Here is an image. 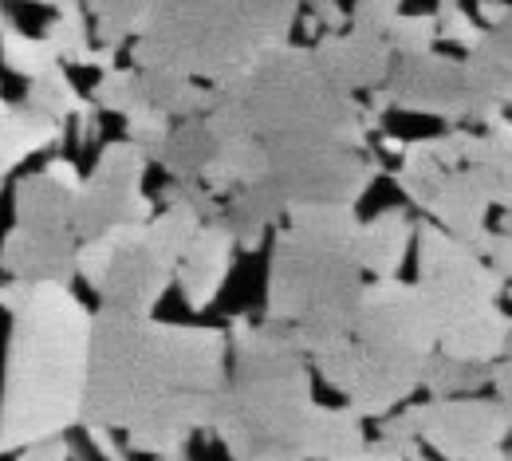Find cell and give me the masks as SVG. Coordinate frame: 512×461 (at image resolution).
Masks as SVG:
<instances>
[{
	"instance_id": "7a4b0ae2",
	"label": "cell",
	"mask_w": 512,
	"mask_h": 461,
	"mask_svg": "<svg viewBox=\"0 0 512 461\" xmlns=\"http://www.w3.org/2000/svg\"><path fill=\"white\" fill-rule=\"evenodd\" d=\"M225 387L229 331L99 308L79 426L127 430L130 454L186 461L193 434L213 430Z\"/></svg>"
},
{
	"instance_id": "4fadbf2b",
	"label": "cell",
	"mask_w": 512,
	"mask_h": 461,
	"mask_svg": "<svg viewBox=\"0 0 512 461\" xmlns=\"http://www.w3.org/2000/svg\"><path fill=\"white\" fill-rule=\"evenodd\" d=\"M386 91H390L394 111L442 119L449 123V131H457L473 119V91L465 79V60H453L442 52H430L418 60H398Z\"/></svg>"
},
{
	"instance_id": "ac0fdd59",
	"label": "cell",
	"mask_w": 512,
	"mask_h": 461,
	"mask_svg": "<svg viewBox=\"0 0 512 461\" xmlns=\"http://www.w3.org/2000/svg\"><path fill=\"white\" fill-rule=\"evenodd\" d=\"M418 237V225L406 217V209H383L371 221H363L355 261L375 280H398L402 264L410 257V245Z\"/></svg>"
},
{
	"instance_id": "b9f144b4",
	"label": "cell",
	"mask_w": 512,
	"mask_h": 461,
	"mask_svg": "<svg viewBox=\"0 0 512 461\" xmlns=\"http://www.w3.org/2000/svg\"><path fill=\"white\" fill-rule=\"evenodd\" d=\"M339 461H402L398 454H390V450H383L379 442H371L363 454H351V458H339Z\"/></svg>"
},
{
	"instance_id": "ab89813d",
	"label": "cell",
	"mask_w": 512,
	"mask_h": 461,
	"mask_svg": "<svg viewBox=\"0 0 512 461\" xmlns=\"http://www.w3.org/2000/svg\"><path fill=\"white\" fill-rule=\"evenodd\" d=\"M44 174H48V178H56L60 186H67L71 194H79V190H83V174H79V170H75V162H67V158H52V162L44 166Z\"/></svg>"
},
{
	"instance_id": "60d3db41",
	"label": "cell",
	"mask_w": 512,
	"mask_h": 461,
	"mask_svg": "<svg viewBox=\"0 0 512 461\" xmlns=\"http://www.w3.org/2000/svg\"><path fill=\"white\" fill-rule=\"evenodd\" d=\"M473 16H477V20H485L489 28H501L505 20H512V4H501V0H481Z\"/></svg>"
},
{
	"instance_id": "cb8c5ba5",
	"label": "cell",
	"mask_w": 512,
	"mask_h": 461,
	"mask_svg": "<svg viewBox=\"0 0 512 461\" xmlns=\"http://www.w3.org/2000/svg\"><path fill=\"white\" fill-rule=\"evenodd\" d=\"M138 83H142V99L150 111L166 115L170 123H190V119H205L213 115L217 107V91L186 79V75H174V71H138Z\"/></svg>"
},
{
	"instance_id": "bcb514c9",
	"label": "cell",
	"mask_w": 512,
	"mask_h": 461,
	"mask_svg": "<svg viewBox=\"0 0 512 461\" xmlns=\"http://www.w3.org/2000/svg\"><path fill=\"white\" fill-rule=\"evenodd\" d=\"M505 359L512 363V320H509V343H505Z\"/></svg>"
},
{
	"instance_id": "ffe728a7",
	"label": "cell",
	"mask_w": 512,
	"mask_h": 461,
	"mask_svg": "<svg viewBox=\"0 0 512 461\" xmlns=\"http://www.w3.org/2000/svg\"><path fill=\"white\" fill-rule=\"evenodd\" d=\"M24 107H32L36 115L56 119V123L75 119V123H79V127H75L79 142L99 138V107H95L87 95H79V87L71 83V75H67L64 64H56L52 71H44L40 79L28 83V91H24Z\"/></svg>"
},
{
	"instance_id": "d6986e66",
	"label": "cell",
	"mask_w": 512,
	"mask_h": 461,
	"mask_svg": "<svg viewBox=\"0 0 512 461\" xmlns=\"http://www.w3.org/2000/svg\"><path fill=\"white\" fill-rule=\"evenodd\" d=\"M67 142V123L44 119L24 103H8L0 99V174L8 178L16 166H24L28 158L64 146Z\"/></svg>"
},
{
	"instance_id": "f1b7e54d",
	"label": "cell",
	"mask_w": 512,
	"mask_h": 461,
	"mask_svg": "<svg viewBox=\"0 0 512 461\" xmlns=\"http://www.w3.org/2000/svg\"><path fill=\"white\" fill-rule=\"evenodd\" d=\"M481 387H493V367H473V363H457L449 355H434L426 367V383L422 391L430 398H461L477 395Z\"/></svg>"
},
{
	"instance_id": "603a6c76",
	"label": "cell",
	"mask_w": 512,
	"mask_h": 461,
	"mask_svg": "<svg viewBox=\"0 0 512 461\" xmlns=\"http://www.w3.org/2000/svg\"><path fill=\"white\" fill-rule=\"evenodd\" d=\"M465 166H473L485 178L493 205H501L505 217H512V119L509 115L501 123L485 127V131L465 134Z\"/></svg>"
},
{
	"instance_id": "44dd1931",
	"label": "cell",
	"mask_w": 512,
	"mask_h": 461,
	"mask_svg": "<svg viewBox=\"0 0 512 461\" xmlns=\"http://www.w3.org/2000/svg\"><path fill=\"white\" fill-rule=\"evenodd\" d=\"M280 221H288V201L280 198L268 182L237 190L233 198H225L221 205V225L233 233L241 253H256L268 237V229H276Z\"/></svg>"
},
{
	"instance_id": "4316f807",
	"label": "cell",
	"mask_w": 512,
	"mask_h": 461,
	"mask_svg": "<svg viewBox=\"0 0 512 461\" xmlns=\"http://www.w3.org/2000/svg\"><path fill=\"white\" fill-rule=\"evenodd\" d=\"M217 158V138L209 131V119H190V123H178L166 150L158 154V166L174 178V182H197L209 174Z\"/></svg>"
},
{
	"instance_id": "f35d334b",
	"label": "cell",
	"mask_w": 512,
	"mask_h": 461,
	"mask_svg": "<svg viewBox=\"0 0 512 461\" xmlns=\"http://www.w3.org/2000/svg\"><path fill=\"white\" fill-rule=\"evenodd\" d=\"M87 438H91V450L103 461H130V450L111 430H87Z\"/></svg>"
},
{
	"instance_id": "83f0119b",
	"label": "cell",
	"mask_w": 512,
	"mask_h": 461,
	"mask_svg": "<svg viewBox=\"0 0 512 461\" xmlns=\"http://www.w3.org/2000/svg\"><path fill=\"white\" fill-rule=\"evenodd\" d=\"M87 16H95V40L99 48H111L119 52L123 44L142 40L146 24H150V0H91L83 4Z\"/></svg>"
},
{
	"instance_id": "8fae6325",
	"label": "cell",
	"mask_w": 512,
	"mask_h": 461,
	"mask_svg": "<svg viewBox=\"0 0 512 461\" xmlns=\"http://www.w3.org/2000/svg\"><path fill=\"white\" fill-rule=\"evenodd\" d=\"M351 339L383 351V355H414L430 359L438 351V324L422 300V292L406 280H371L363 288Z\"/></svg>"
},
{
	"instance_id": "9a60e30c",
	"label": "cell",
	"mask_w": 512,
	"mask_h": 461,
	"mask_svg": "<svg viewBox=\"0 0 512 461\" xmlns=\"http://www.w3.org/2000/svg\"><path fill=\"white\" fill-rule=\"evenodd\" d=\"M312 56L320 71L347 95L355 91H379L390 83V71H394V48L386 44V36L379 32H367V28H347V32H335L312 44Z\"/></svg>"
},
{
	"instance_id": "d4e9b609",
	"label": "cell",
	"mask_w": 512,
	"mask_h": 461,
	"mask_svg": "<svg viewBox=\"0 0 512 461\" xmlns=\"http://www.w3.org/2000/svg\"><path fill=\"white\" fill-rule=\"evenodd\" d=\"M12 217H16L12 225H28V229H71L75 194L67 186H60L56 178H48L44 170L28 174V178H16Z\"/></svg>"
},
{
	"instance_id": "484cf974",
	"label": "cell",
	"mask_w": 512,
	"mask_h": 461,
	"mask_svg": "<svg viewBox=\"0 0 512 461\" xmlns=\"http://www.w3.org/2000/svg\"><path fill=\"white\" fill-rule=\"evenodd\" d=\"M367 446L371 442H367L363 418L351 406H316V418H312V430H308V446H304L308 461L351 458V454H363Z\"/></svg>"
},
{
	"instance_id": "d6a6232c",
	"label": "cell",
	"mask_w": 512,
	"mask_h": 461,
	"mask_svg": "<svg viewBox=\"0 0 512 461\" xmlns=\"http://www.w3.org/2000/svg\"><path fill=\"white\" fill-rule=\"evenodd\" d=\"M434 16H438V32H442V40L453 44V48H461L465 56H469V52L485 40V32H489V28H481V20H477L469 8H461V4H453V0H449V4H438Z\"/></svg>"
},
{
	"instance_id": "5b68a950",
	"label": "cell",
	"mask_w": 512,
	"mask_h": 461,
	"mask_svg": "<svg viewBox=\"0 0 512 461\" xmlns=\"http://www.w3.org/2000/svg\"><path fill=\"white\" fill-rule=\"evenodd\" d=\"M229 351V387L213 422L229 461H308L304 446L320 402L312 391V359L296 331L233 316Z\"/></svg>"
},
{
	"instance_id": "836d02e7",
	"label": "cell",
	"mask_w": 512,
	"mask_h": 461,
	"mask_svg": "<svg viewBox=\"0 0 512 461\" xmlns=\"http://www.w3.org/2000/svg\"><path fill=\"white\" fill-rule=\"evenodd\" d=\"M398 16H402V4H394V0H359V4H351V28H367V32H379V36H386L394 28Z\"/></svg>"
},
{
	"instance_id": "ba28073f",
	"label": "cell",
	"mask_w": 512,
	"mask_h": 461,
	"mask_svg": "<svg viewBox=\"0 0 512 461\" xmlns=\"http://www.w3.org/2000/svg\"><path fill=\"white\" fill-rule=\"evenodd\" d=\"M79 276L103 308L130 316H154L174 284V272L146 245V225H127L79 245Z\"/></svg>"
},
{
	"instance_id": "ee69618b",
	"label": "cell",
	"mask_w": 512,
	"mask_h": 461,
	"mask_svg": "<svg viewBox=\"0 0 512 461\" xmlns=\"http://www.w3.org/2000/svg\"><path fill=\"white\" fill-rule=\"evenodd\" d=\"M477 461H512V454L509 450H493V454H481Z\"/></svg>"
},
{
	"instance_id": "e0dca14e",
	"label": "cell",
	"mask_w": 512,
	"mask_h": 461,
	"mask_svg": "<svg viewBox=\"0 0 512 461\" xmlns=\"http://www.w3.org/2000/svg\"><path fill=\"white\" fill-rule=\"evenodd\" d=\"M233 257H237V241L233 233L221 225V221H209L197 241L190 245L186 261L178 268V292L186 300L190 312H205L217 304L225 280H229V268H233Z\"/></svg>"
},
{
	"instance_id": "1f68e13d",
	"label": "cell",
	"mask_w": 512,
	"mask_h": 461,
	"mask_svg": "<svg viewBox=\"0 0 512 461\" xmlns=\"http://www.w3.org/2000/svg\"><path fill=\"white\" fill-rule=\"evenodd\" d=\"M438 40H442V32H438V16H434V12H414V16L402 12V16L394 20V28L386 32V44H390L402 60L430 56Z\"/></svg>"
},
{
	"instance_id": "4dcf8cb0",
	"label": "cell",
	"mask_w": 512,
	"mask_h": 461,
	"mask_svg": "<svg viewBox=\"0 0 512 461\" xmlns=\"http://www.w3.org/2000/svg\"><path fill=\"white\" fill-rule=\"evenodd\" d=\"M0 64L8 67V71H16V75H24V79L32 83V79H40L44 71H52L60 60H56L52 48L44 44V36H28V32H20V28H8V32L0 36Z\"/></svg>"
},
{
	"instance_id": "9c48e42d",
	"label": "cell",
	"mask_w": 512,
	"mask_h": 461,
	"mask_svg": "<svg viewBox=\"0 0 512 461\" xmlns=\"http://www.w3.org/2000/svg\"><path fill=\"white\" fill-rule=\"evenodd\" d=\"M414 249H418V280H414V288L422 292L438 331L453 324L457 316L473 312V308L497 304L501 292L509 288L485 264L481 253H473L465 241H457L453 233L438 229L434 221H418Z\"/></svg>"
},
{
	"instance_id": "d590c367",
	"label": "cell",
	"mask_w": 512,
	"mask_h": 461,
	"mask_svg": "<svg viewBox=\"0 0 512 461\" xmlns=\"http://www.w3.org/2000/svg\"><path fill=\"white\" fill-rule=\"evenodd\" d=\"M320 28H327V36H335V32H347L351 28V8H343V4H327V0H320V4H312V12H308Z\"/></svg>"
},
{
	"instance_id": "52a82bcc",
	"label": "cell",
	"mask_w": 512,
	"mask_h": 461,
	"mask_svg": "<svg viewBox=\"0 0 512 461\" xmlns=\"http://www.w3.org/2000/svg\"><path fill=\"white\" fill-rule=\"evenodd\" d=\"M438 355V351H434ZM430 355V359H434ZM430 359H414V355H383L371 351L363 343H355L351 335L323 347L312 355V367L320 371V379L347 398V406L367 422V418H390L414 391H422L426 383V367Z\"/></svg>"
},
{
	"instance_id": "3957f363",
	"label": "cell",
	"mask_w": 512,
	"mask_h": 461,
	"mask_svg": "<svg viewBox=\"0 0 512 461\" xmlns=\"http://www.w3.org/2000/svg\"><path fill=\"white\" fill-rule=\"evenodd\" d=\"M8 347L0 379V458L64 438L83 422L95 312L67 284H0Z\"/></svg>"
},
{
	"instance_id": "74e56055",
	"label": "cell",
	"mask_w": 512,
	"mask_h": 461,
	"mask_svg": "<svg viewBox=\"0 0 512 461\" xmlns=\"http://www.w3.org/2000/svg\"><path fill=\"white\" fill-rule=\"evenodd\" d=\"M493 402L505 410V418H509V426H512V363L509 359H501V363L493 367Z\"/></svg>"
},
{
	"instance_id": "e575fe53",
	"label": "cell",
	"mask_w": 512,
	"mask_h": 461,
	"mask_svg": "<svg viewBox=\"0 0 512 461\" xmlns=\"http://www.w3.org/2000/svg\"><path fill=\"white\" fill-rule=\"evenodd\" d=\"M485 264L505 280L512 284V233H501V229H493V237H489V245H485Z\"/></svg>"
},
{
	"instance_id": "f546056e",
	"label": "cell",
	"mask_w": 512,
	"mask_h": 461,
	"mask_svg": "<svg viewBox=\"0 0 512 461\" xmlns=\"http://www.w3.org/2000/svg\"><path fill=\"white\" fill-rule=\"evenodd\" d=\"M91 103H95L99 111L123 115V123L150 111V107H146V99H142L138 67H115V71L99 75V79H95V87H91Z\"/></svg>"
},
{
	"instance_id": "30bf717a",
	"label": "cell",
	"mask_w": 512,
	"mask_h": 461,
	"mask_svg": "<svg viewBox=\"0 0 512 461\" xmlns=\"http://www.w3.org/2000/svg\"><path fill=\"white\" fill-rule=\"evenodd\" d=\"M146 166L150 158L127 142H107L91 166V174L83 178V190L75 194V237L79 245L103 237V233H115V229H127V225H150L158 213H154V198H146L142 182H146Z\"/></svg>"
},
{
	"instance_id": "f6af8a7d",
	"label": "cell",
	"mask_w": 512,
	"mask_h": 461,
	"mask_svg": "<svg viewBox=\"0 0 512 461\" xmlns=\"http://www.w3.org/2000/svg\"><path fill=\"white\" fill-rule=\"evenodd\" d=\"M8 28H16V24H12V20H8V8H4V4H0V36H4V32H8Z\"/></svg>"
},
{
	"instance_id": "7402d4cb",
	"label": "cell",
	"mask_w": 512,
	"mask_h": 461,
	"mask_svg": "<svg viewBox=\"0 0 512 461\" xmlns=\"http://www.w3.org/2000/svg\"><path fill=\"white\" fill-rule=\"evenodd\" d=\"M48 8H52L56 20H48L44 44L52 48V56H56L60 64L91 67V71H99V75L115 71V52L91 44V32H87V20H83V16H87L83 4H75V0H52Z\"/></svg>"
},
{
	"instance_id": "7bdbcfd3",
	"label": "cell",
	"mask_w": 512,
	"mask_h": 461,
	"mask_svg": "<svg viewBox=\"0 0 512 461\" xmlns=\"http://www.w3.org/2000/svg\"><path fill=\"white\" fill-rule=\"evenodd\" d=\"M379 142H383V154H394V158H402V154H406V146H410V142H402L398 134H386V131H383Z\"/></svg>"
},
{
	"instance_id": "2e32d148",
	"label": "cell",
	"mask_w": 512,
	"mask_h": 461,
	"mask_svg": "<svg viewBox=\"0 0 512 461\" xmlns=\"http://www.w3.org/2000/svg\"><path fill=\"white\" fill-rule=\"evenodd\" d=\"M465 79L473 91V119L481 131L505 119L512 107V20L489 28L485 40L465 56Z\"/></svg>"
},
{
	"instance_id": "8d00e7d4",
	"label": "cell",
	"mask_w": 512,
	"mask_h": 461,
	"mask_svg": "<svg viewBox=\"0 0 512 461\" xmlns=\"http://www.w3.org/2000/svg\"><path fill=\"white\" fill-rule=\"evenodd\" d=\"M16 461H71V442L67 438H48V442H36L28 450H20Z\"/></svg>"
},
{
	"instance_id": "8992f818",
	"label": "cell",
	"mask_w": 512,
	"mask_h": 461,
	"mask_svg": "<svg viewBox=\"0 0 512 461\" xmlns=\"http://www.w3.org/2000/svg\"><path fill=\"white\" fill-rule=\"evenodd\" d=\"M292 0H150V24L130 44L138 71H174L221 87L292 44Z\"/></svg>"
},
{
	"instance_id": "5bb4252c",
	"label": "cell",
	"mask_w": 512,
	"mask_h": 461,
	"mask_svg": "<svg viewBox=\"0 0 512 461\" xmlns=\"http://www.w3.org/2000/svg\"><path fill=\"white\" fill-rule=\"evenodd\" d=\"M0 272L24 284H67L79 276L75 229H28L12 225L0 237Z\"/></svg>"
},
{
	"instance_id": "7c38bea8",
	"label": "cell",
	"mask_w": 512,
	"mask_h": 461,
	"mask_svg": "<svg viewBox=\"0 0 512 461\" xmlns=\"http://www.w3.org/2000/svg\"><path fill=\"white\" fill-rule=\"evenodd\" d=\"M422 446L446 461H477L481 454L505 450L512 434L505 410L493 398H426L406 406Z\"/></svg>"
},
{
	"instance_id": "7dc6e473",
	"label": "cell",
	"mask_w": 512,
	"mask_h": 461,
	"mask_svg": "<svg viewBox=\"0 0 512 461\" xmlns=\"http://www.w3.org/2000/svg\"><path fill=\"white\" fill-rule=\"evenodd\" d=\"M4 186H8V178H4V174H0V198H4Z\"/></svg>"
},
{
	"instance_id": "277c9868",
	"label": "cell",
	"mask_w": 512,
	"mask_h": 461,
	"mask_svg": "<svg viewBox=\"0 0 512 461\" xmlns=\"http://www.w3.org/2000/svg\"><path fill=\"white\" fill-rule=\"evenodd\" d=\"M359 233L355 205H292L272 237L264 320L296 331L308 359L355 328L367 288L355 261Z\"/></svg>"
},
{
	"instance_id": "c3c4849f",
	"label": "cell",
	"mask_w": 512,
	"mask_h": 461,
	"mask_svg": "<svg viewBox=\"0 0 512 461\" xmlns=\"http://www.w3.org/2000/svg\"><path fill=\"white\" fill-rule=\"evenodd\" d=\"M509 304H512V284H509Z\"/></svg>"
},
{
	"instance_id": "6da1fadb",
	"label": "cell",
	"mask_w": 512,
	"mask_h": 461,
	"mask_svg": "<svg viewBox=\"0 0 512 461\" xmlns=\"http://www.w3.org/2000/svg\"><path fill=\"white\" fill-rule=\"evenodd\" d=\"M213 91V115L268 154V186L288 209L359 205L383 178V162L367 154V107L323 75L312 48H276Z\"/></svg>"
}]
</instances>
